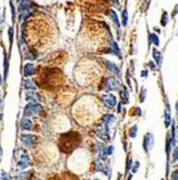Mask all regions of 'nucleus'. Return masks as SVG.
Returning <instances> with one entry per match:
<instances>
[{"label":"nucleus","instance_id":"nucleus-12","mask_svg":"<svg viewBox=\"0 0 178 180\" xmlns=\"http://www.w3.org/2000/svg\"><path fill=\"white\" fill-rule=\"evenodd\" d=\"M20 128L23 131H30L32 128V123H31V121L29 119L24 118V119H22V121H20Z\"/></svg>","mask_w":178,"mask_h":180},{"label":"nucleus","instance_id":"nucleus-20","mask_svg":"<svg viewBox=\"0 0 178 180\" xmlns=\"http://www.w3.org/2000/svg\"><path fill=\"white\" fill-rule=\"evenodd\" d=\"M24 87L25 90H28V91H31V90H34L36 89V83L31 80H29V79H26L24 81Z\"/></svg>","mask_w":178,"mask_h":180},{"label":"nucleus","instance_id":"nucleus-3","mask_svg":"<svg viewBox=\"0 0 178 180\" xmlns=\"http://www.w3.org/2000/svg\"><path fill=\"white\" fill-rule=\"evenodd\" d=\"M96 135L99 137V138H101L103 141H109L111 138H109V125H106V124H101V125H99V126L96 128Z\"/></svg>","mask_w":178,"mask_h":180},{"label":"nucleus","instance_id":"nucleus-37","mask_svg":"<svg viewBox=\"0 0 178 180\" xmlns=\"http://www.w3.org/2000/svg\"><path fill=\"white\" fill-rule=\"evenodd\" d=\"M131 168H132V160L129 159L128 160V165H127V170H130Z\"/></svg>","mask_w":178,"mask_h":180},{"label":"nucleus","instance_id":"nucleus-9","mask_svg":"<svg viewBox=\"0 0 178 180\" xmlns=\"http://www.w3.org/2000/svg\"><path fill=\"white\" fill-rule=\"evenodd\" d=\"M97 152L98 155H99V159L102 161H105L107 154H106V147H104V145L97 143Z\"/></svg>","mask_w":178,"mask_h":180},{"label":"nucleus","instance_id":"nucleus-40","mask_svg":"<svg viewBox=\"0 0 178 180\" xmlns=\"http://www.w3.org/2000/svg\"><path fill=\"white\" fill-rule=\"evenodd\" d=\"M2 20H3V18H2V16L0 15V23H2Z\"/></svg>","mask_w":178,"mask_h":180},{"label":"nucleus","instance_id":"nucleus-25","mask_svg":"<svg viewBox=\"0 0 178 180\" xmlns=\"http://www.w3.org/2000/svg\"><path fill=\"white\" fill-rule=\"evenodd\" d=\"M121 24L122 26H127L128 24V11L123 10L121 13Z\"/></svg>","mask_w":178,"mask_h":180},{"label":"nucleus","instance_id":"nucleus-28","mask_svg":"<svg viewBox=\"0 0 178 180\" xmlns=\"http://www.w3.org/2000/svg\"><path fill=\"white\" fill-rule=\"evenodd\" d=\"M8 71H9L8 58H7V55H4V79H7V77H8Z\"/></svg>","mask_w":178,"mask_h":180},{"label":"nucleus","instance_id":"nucleus-7","mask_svg":"<svg viewBox=\"0 0 178 180\" xmlns=\"http://www.w3.org/2000/svg\"><path fill=\"white\" fill-rule=\"evenodd\" d=\"M120 83L115 78H109L105 81V90L106 91H118L120 89Z\"/></svg>","mask_w":178,"mask_h":180},{"label":"nucleus","instance_id":"nucleus-16","mask_svg":"<svg viewBox=\"0 0 178 180\" xmlns=\"http://www.w3.org/2000/svg\"><path fill=\"white\" fill-rule=\"evenodd\" d=\"M109 16L111 17V20H113V23L115 24V26H116L117 28H119V27H120V23H119V20H118L116 12H115L114 10H111L109 12Z\"/></svg>","mask_w":178,"mask_h":180},{"label":"nucleus","instance_id":"nucleus-44","mask_svg":"<svg viewBox=\"0 0 178 180\" xmlns=\"http://www.w3.org/2000/svg\"><path fill=\"white\" fill-rule=\"evenodd\" d=\"M0 155H1V149H0Z\"/></svg>","mask_w":178,"mask_h":180},{"label":"nucleus","instance_id":"nucleus-33","mask_svg":"<svg viewBox=\"0 0 178 180\" xmlns=\"http://www.w3.org/2000/svg\"><path fill=\"white\" fill-rule=\"evenodd\" d=\"M171 180H178V172L175 170L171 174Z\"/></svg>","mask_w":178,"mask_h":180},{"label":"nucleus","instance_id":"nucleus-21","mask_svg":"<svg viewBox=\"0 0 178 180\" xmlns=\"http://www.w3.org/2000/svg\"><path fill=\"white\" fill-rule=\"evenodd\" d=\"M164 120H165V126H169L171 123V112H170V106L166 105V109L164 112Z\"/></svg>","mask_w":178,"mask_h":180},{"label":"nucleus","instance_id":"nucleus-35","mask_svg":"<svg viewBox=\"0 0 178 180\" xmlns=\"http://www.w3.org/2000/svg\"><path fill=\"white\" fill-rule=\"evenodd\" d=\"M140 167V162H135L134 163V166H133V168H132V172H135L136 170H138V168Z\"/></svg>","mask_w":178,"mask_h":180},{"label":"nucleus","instance_id":"nucleus-41","mask_svg":"<svg viewBox=\"0 0 178 180\" xmlns=\"http://www.w3.org/2000/svg\"><path fill=\"white\" fill-rule=\"evenodd\" d=\"M0 83H2V79H1V77H0Z\"/></svg>","mask_w":178,"mask_h":180},{"label":"nucleus","instance_id":"nucleus-10","mask_svg":"<svg viewBox=\"0 0 178 180\" xmlns=\"http://www.w3.org/2000/svg\"><path fill=\"white\" fill-rule=\"evenodd\" d=\"M109 53H113L115 54L116 56H118L119 58H121V53H120V49H119V46H118V44L115 42V41H112L111 42V44H109Z\"/></svg>","mask_w":178,"mask_h":180},{"label":"nucleus","instance_id":"nucleus-5","mask_svg":"<svg viewBox=\"0 0 178 180\" xmlns=\"http://www.w3.org/2000/svg\"><path fill=\"white\" fill-rule=\"evenodd\" d=\"M102 100H103L104 106L109 108V109H112V108H114V107L117 105V99H116V97L112 94L102 95Z\"/></svg>","mask_w":178,"mask_h":180},{"label":"nucleus","instance_id":"nucleus-13","mask_svg":"<svg viewBox=\"0 0 178 180\" xmlns=\"http://www.w3.org/2000/svg\"><path fill=\"white\" fill-rule=\"evenodd\" d=\"M106 65V68L111 71V72H113V74H120V70H119V68H118L117 66L115 65L114 63H112V61H104Z\"/></svg>","mask_w":178,"mask_h":180},{"label":"nucleus","instance_id":"nucleus-38","mask_svg":"<svg viewBox=\"0 0 178 180\" xmlns=\"http://www.w3.org/2000/svg\"><path fill=\"white\" fill-rule=\"evenodd\" d=\"M147 76H148V71H147V70L142 71V77H147Z\"/></svg>","mask_w":178,"mask_h":180},{"label":"nucleus","instance_id":"nucleus-6","mask_svg":"<svg viewBox=\"0 0 178 180\" xmlns=\"http://www.w3.org/2000/svg\"><path fill=\"white\" fill-rule=\"evenodd\" d=\"M154 142V135L150 134V133L146 134L145 137H144V141H143V147H144V150H145L146 153H149V151L152 149Z\"/></svg>","mask_w":178,"mask_h":180},{"label":"nucleus","instance_id":"nucleus-2","mask_svg":"<svg viewBox=\"0 0 178 180\" xmlns=\"http://www.w3.org/2000/svg\"><path fill=\"white\" fill-rule=\"evenodd\" d=\"M43 109V107L41 106L39 102H30L24 108V115L25 117H30L32 115L40 113Z\"/></svg>","mask_w":178,"mask_h":180},{"label":"nucleus","instance_id":"nucleus-19","mask_svg":"<svg viewBox=\"0 0 178 180\" xmlns=\"http://www.w3.org/2000/svg\"><path fill=\"white\" fill-rule=\"evenodd\" d=\"M152 56H154V58L156 59V63L158 64L159 66L161 65L162 63V54L160 51H158V50L154 49V51H152Z\"/></svg>","mask_w":178,"mask_h":180},{"label":"nucleus","instance_id":"nucleus-27","mask_svg":"<svg viewBox=\"0 0 178 180\" xmlns=\"http://www.w3.org/2000/svg\"><path fill=\"white\" fill-rule=\"evenodd\" d=\"M169 23V17H167V13L164 12L162 14V18H161V25L162 26H166Z\"/></svg>","mask_w":178,"mask_h":180},{"label":"nucleus","instance_id":"nucleus-34","mask_svg":"<svg viewBox=\"0 0 178 180\" xmlns=\"http://www.w3.org/2000/svg\"><path fill=\"white\" fill-rule=\"evenodd\" d=\"M10 7H11V11H12V20H15V10H14V5L10 1Z\"/></svg>","mask_w":178,"mask_h":180},{"label":"nucleus","instance_id":"nucleus-1","mask_svg":"<svg viewBox=\"0 0 178 180\" xmlns=\"http://www.w3.org/2000/svg\"><path fill=\"white\" fill-rule=\"evenodd\" d=\"M80 143V135L76 133H68L61 136L60 149L63 152H71Z\"/></svg>","mask_w":178,"mask_h":180},{"label":"nucleus","instance_id":"nucleus-14","mask_svg":"<svg viewBox=\"0 0 178 180\" xmlns=\"http://www.w3.org/2000/svg\"><path fill=\"white\" fill-rule=\"evenodd\" d=\"M94 168H96V172H103V174H105V175H107V174H109V170H106V169H105L104 165H103V164L101 163V160L96 161V164H94Z\"/></svg>","mask_w":178,"mask_h":180},{"label":"nucleus","instance_id":"nucleus-4","mask_svg":"<svg viewBox=\"0 0 178 180\" xmlns=\"http://www.w3.org/2000/svg\"><path fill=\"white\" fill-rule=\"evenodd\" d=\"M20 140L26 148H31L36 141V136L31 134H23L20 136Z\"/></svg>","mask_w":178,"mask_h":180},{"label":"nucleus","instance_id":"nucleus-43","mask_svg":"<svg viewBox=\"0 0 178 180\" xmlns=\"http://www.w3.org/2000/svg\"><path fill=\"white\" fill-rule=\"evenodd\" d=\"M128 180H131V177H129V178H128Z\"/></svg>","mask_w":178,"mask_h":180},{"label":"nucleus","instance_id":"nucleus-18","mask_svg":"<svg viewBox=\"0 0 178 180\" xmlns=\"http://www.w3.org/2000/svg\"><path fill=\"white\" fill-rule=\"evenodd\" d=\"M30 7H31V2L30 0H23L20 2V10L23 12V11H27V10H30Z\"/></svg>","mask_w":178,"mask_h":180},{"label":"nucleus","instance_id":"nucleus-23","mask_svg":"<svg viewBox=\"0 0 178 180\" xmlns=\"http://www.w3.org/2000/svg\"><path fill=\"white\" fill-rule=\"evenodd\" d=\"M138 125H133V126L131 127L129 130V135L131 138H135L136 135H138Z\"/></svg>","mask_w":178,"mask_h":180},{"label":"nucleus","instance_id":"nucleus-26","mask_svg":"<svg viewBox=\"0 0 178 180\" xmlns=\"http://www.w3.org/2000/svg\"><path fill=\"white\" fill-rule=\"evenodd\" d=\"M150 42L154 43V45H157V46L160 44V40H159L158 36L156 33H150Z\"/></svg>","mask_w":178,"mask_h":180},{"label":"nucleus","instance_id":"nucleus-29","mask_svg":"<svg viewBox=\"0 0 178 180\" xmlns=\"http://www.w3.org/2000/svg\"><path fill=\"white\" fill-rule=\"evenodd\" d=\"M0 180H10V176L8 175V172H5L4 170L1 172V175H0Z\"/></svg>","mask_w":178,"mask_h":180},{"label":"nucleus","instance_id":"nucleus-15","mask_svg":"<svg viewBox=\"0 0 178 180\" xmlns=\"http://www.w3.org/2000/svg\"><path fill=\"white\" fill-rule=\"evenodd\" d=\"M26 100L31 102H39V96L33 92H27L26 93Z\"/></svg>","mask_w":178,"mask_h":180},{"label":"nucleus","instance_id":"nucleus-42","mask_svg":"<svg viewBox=\"0 0 178 180\" xmlns=\"http://www.w3.org/2000/svg\"><path fill=\"white\" fill-rule=\"evenodd\" d=\"M20 1H23V0H17V2H20Z\"/></svg>","mask_w":178,"mask_h":180},{"label":"nucleus","instance_id":"nucleus-32","mask_svg":"<svg viewBox=\"0 0 178 180\" xmlns=\"http://www.w3.org/2000/svg\"><path fill=\"white\" fill-rule=\"evenodd\" d=\"M114 152V147L113 146H109V147H106V154L107 155H112Z\"/></svg>","mask_w":178,"mask_h":180},{"label":"nucleus","instance_id":"nucleus-11","mask_svg":"<svg viewBox=\"0 0 178 180\" xmlns=\"http://www.w3.org/2000/svg\"><path fill=\"white\" fill-rule=\"evenodd\" d=\"M34 72H36V69H34V66L32 64H26L24 66V76L26 78L32 76Z\"/></svg>","mask_w":178,"mask_h":180},{"label":"nucleus","instance_id":"nucleus-46","mask_svg":"<svg viewBox=\"0 0 178 180\" xmlns=\"http://www.w3.org/2000/svg\"><path fill=\"white\" fill-rule=\"evenodd\" d=\"M161 180H163V179H161Z\"/></svg>","mask_w":178,"mask_h":180},{"label":"nucleus","instance_id":"nucleus-39","mask_svg":"<svg viewBox=\"0 0 178 180\" xmlns=\"http://www.w3.org/2000/svg\"><path fill=\"white\" fill-rule=\"evenodd\" d=\"M112 1H113L115 4H118V0H112Z\"/></svg>","mask_w":178,"mask_h":180},{"label":"nucleus","instance_id":"nucleus-31","mask_svg":"<svg viewBox=\"0 0 178 180\" xmlns=\"http://www.w3.org/2000/svg\"><path fill=\"white\" fill-rule=\"evenodd\" d=\"M178 161V147L175 148L174 152H173V162Z\"/></svg>","mask_w":178,"mask_h":180},{"label":"nucleus","instance_id":"nucleus-8","mask_svg":"<svg viewBox=\"0 0 178 180\" xmlns=\"http://www.w3.org/2000/svg\"><path fill=\"white\" fill-rule=\"evenodd\" d=\"M30 164V161H29V156L26 154V153H22L20 156V160L17 162L16 166L17 168H20V169H25L27 168Z\"/></svg>","mask_w":178,"mask_h":180},{"label":"nucleus","instance_id":"nucleus-24","mask_svg":"<svg viewBox=\"0 0 178 180\" xmlns=\"http://www.w3.org/2000/svg\"><path fill=\"white\" fill-rule=\"evenodd\" d=\"M28 175H29V172H20V174H17V175L14 176V180H26L27 178H28Z\"/></svg>","mask_w":178,"mask_h":180},{"label":"nucleus","instance_id":"nucleus-45","mask_svg":"<svg viewBox=\"0 0 178 180\" xmlns=\"http://www.w3.org/2000/svg\"><path fill=\"white\" fill-rule=\"evenodd\" d=\"M94 180H99V179H94Z\"/></svg>","mask_w":178,"mask_h":180},{"label":"nucleus","instance_id":"nucleus-22","mask_svg":"<svg viewBox=\"0 0 178 180\" xmlns=\"http://www.w3.org/2000/svg\"><path fill=\"white\" fill-rule=\"evenodd\" d=\"M115 121V117L113 115H105L103 117V123L106 125H109Z\"/></svg>","mask_w":178,"mask_h":180},{"label":"nucleus","instance_id":"nucleus-30","mask_svg":"<svg viewBox=\"0 0 178 180\" xmlns=\"http://www.w3.org/2000/svg\"><path fill=\"white\" fill-rule=\"evenodd\" d=\"M8 33H9V39H10V45H11L12 44V41H13V28L12 27L9 28Z\"/></svg>","mask_w":178,"mask_h":180},{"label":"nucleus","instance_id":"nucleus-36","mask_svg":"<svg viewBox=\"0 0 178 180\" xmlns=\"http://www.w3.org/2000/svg\"><path fill=\"white\" fill-rule=\"evenodd\" d=\"M146 90L145 89H142V92H141V100H144V99H145V96H146Z\"/></svg>","mask_w":178,"mask_h":180},{"label":"nucleus","instance_id":"nucleus-17","mask_svg":"<svg viewBox=\"0 0 178 180\" xmlns=\"http://www.w3.org/2000/svg\"><path fill=\"white\" fill-rule=\"evenodd\" d=\"M120 97H121V102L123 104H128L129 102V93H128V90L125 89V86L120 91Z\"/></svg>","mask_w":178,"mask_h":180}]
</instances>
